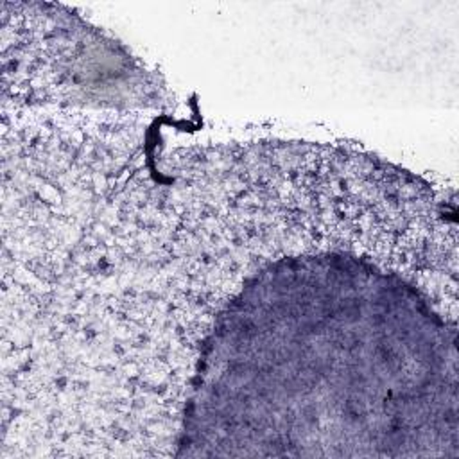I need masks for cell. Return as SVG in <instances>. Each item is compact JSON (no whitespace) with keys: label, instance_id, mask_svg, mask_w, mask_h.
<instances>
[{"label":"cell","instance_id":"6da1fadb","mask_svg":"<svg viewBox=\"0 0 459 459\" xmlns=\"http://www.w3.org/2000/svg\"><path fill=\"white\" fill-rule=\"evenodd\" d=\"M455 326L353 253L251 276L203 342L178 455H439L457 443Z\"/></svg>","mask_w":459,"mask_h":459}]
</instances>
